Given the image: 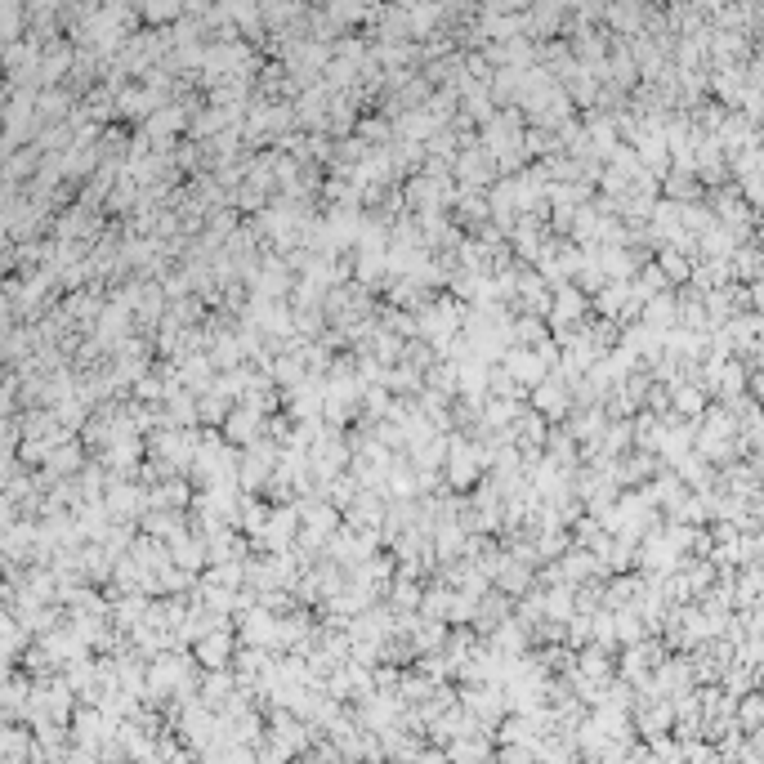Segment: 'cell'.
I'll use <instances>...</instances> for the list:
<instances>
[{
    "label": "cell",
    "mask_w": 764,
    "mask_h": 764,
    "mask_svg": "<svg viewBox=\"0 0 764 764\" xmlns=\"http://www.w3.org/2000/svg\"><path fill=\"white\" fill-rule=\"evenodd\" d=\"M416 318V340H429L434 353L447 345L452 336H461V322H465V309L456 300H443V295H429L425 304L412 313Z\"/></svg>",
    "instance_id": "obj_1"
},
{
    "label": "cell",
    "mask_w": 764,
    "mask_h": 764,
    "mask_svg": "<svg viewBox=\"0 0 764 764\" xmlns=\"http://www.w3.org/2000/svg\"><path fill=\"white\" fill-rule=\"evenodd\" d=\"M483 470H487V452H483V447L470 443V438H461V434H447V456H443L447 487L470 492V487L483 479Z\"/></svg>",
    "instance_id": "obj_2"
},
{
    "label": "cell",
    "mask_w": 764,
    "mask_h": 764,
    "mask_svg": "<svg viewBox=\"0 0 764 764\" xmlns=\"http://www.w3.org/2000/svg\"><path fill=\"white\" fill-rule=\"evenodd\" d=\"M237 639L251 648H273L278 644V613H269L260 604L237 608Z\"/></svg>",
    "instance_id": "obj_3"
},
{
    "label": "cell",
    "mask_w": 764,
    "mask_h": 764,
    "mask_svg": "<svg viewBox=\"0 0 764 764\" xmlns=\"http://www.w3.org/2000/svg\"><path fill=\"white\" fill-rule=\"evenodd\" d=\"M532 412H541L550 425H559V420L572 412V394H568L559 371H550V376H541L537 385H532Z\"/></svg>",
    "instance_id": "obj_4"
},
{
    "label": "cell",
    "mask_w": 764,
    "mask_h": 764,
    "mask_svg": "<svg viewBox=\"0 0 764 764\" xmlns=\"http://www.w3.org/2000/svg\"><path fill=\"white\" fill-rule=\"evenodd\" d=\"M295 537H300V514H295V505H282V510H269V519H264L255 546H264L269 555H278V550L295 546Z\"/></svg>",
    "instance_id": "obj_5"
},
{
    "label": "cell",
    "mask_w": 764,
    "mask_h": 764,
    "mask_svg": "<svg viewBox=\"0 0 764 764\" xmlns=\"http://www.w3.org/2000/svg\"><path fill=\"white\" fill-rule=\"evenodd\" d=\"M630 724H635L644 738H666L675 724V711H671V697H653L648 693L644 702L635 706V715H630Z\"/></svg>",
    "instance_id": "obj_6"
},
{
    "label": "cell",
    "mask_w": 764,
    "mask_h": 764,
    "mask_svg": "<svg viewBox=\"0 0 764 764\" xmlns=\"http://www.w3.org/2000/svg\"><path fill=\"white\" fill-rule=\"evenodd\" d=\"M501 367L510 371L519 389H532L541 376H550V367L537 358V349H528V345H510V349H505L501 353Z\"/></svg>",
    "instance_id": "obj_7"
},
{
    "label": "cell",
    "mask_w": 764,
    "mask_h": 764,
    "mask_svg": "<svg viewBox=\"0 0 764 764\" xmlns=\"http://www.w3.org/2000/svg\"><path fill=\"white\" fill-rule=\"evenodd\" d=\"M532 581H537L532 563L514 559L510 550H505V559L496 563V572H492V586L501 590V595H510V599H523V595H528V590H532Z\"/></svg>",
    "instance_id": "obj_8"
},
{
    "label": "cell",
    "mask_w": 764,
    "mask_h": 764,
    "mask_svg": "<svg viewBox=\"0 0 764 764\" xmlns=\"http://www.w3.org/2000/svg\"><path fill=\"white\" fill-rule=\"evenodd\" d=\"M193 648H197V662H202L206 671H215V666H233L237 639H233V630L228 626H215V630H206V635H197Z\"/></svg>",
    "instance_id": "obj_9"
},
{
    "label": "cell",
    "mask_w": 764,
    "mask_h": 764,
    "mask_svg": "<svg viewBox=\"0 0 764 764\" xmlns=\"http://www.w3.org/2000/svg\"><path fill=\"white\" fill-rule=\"evenodd\" d=\"M456 702H461L479 724L501 720V711H505V693H501V684H479V689H465L461 697H456ZM483 733H487V729H483Z\"/></svg>",
    "instance_id": "obj_10"
},
{
    "label": "cell",
    "mask_w": 764,
    "mask_h": 764,
    "mask_svg": "<svg viewBox=\"0 0 764 764\" xmlns=\"http://www.w3.org/2000/svg\"><path fill=\"white\" fill-rule=\"evenodd\" d=\"M452 175L461 179V188H483V184H492L496 161H492V152L487 148H470V152H461V157L452 161Z\"/></svg>",
    "instance_id": "obj_11"
},
{
    "label": "cell",
    "mask_w": 764,
    "mask_h": 764,
    "mask_svg": "<svg viewBox=\"0 0 764 764\" xmlns=\"http://www.w3.org/2000/svg\"><path fill=\"white\" fill-rule=\"evenodd\" d=\"M260 434H264V412H255L251 403L228 407V416H224V438L228 443L246 447V443H255Z\"/></svg>",
    "instance_id": "obj_12"
},
{
    "label": "cell",
    "mask_w": 764,
    "mask_h": 764,
    "mask_svg": "<svg viewBox=\"0 0 764 764\" xmlns=\"http://www.w3.org/2000/svg\"><path fill=\"white\" fill-rule=\"evenodd\" d=\"M170 559H175V568H184V572H197V568H206V537L202 532H175L170 537Z\"/></svg>",
    "instance_id": "obj_13"
},
{
    "label": "cell",
    "mask_w": 764,
    "mask_h": 764,
    "mask_svg": "<svg viewBox=\"0 0 764 764\" xmlns=\"http://www.w3.org/2000/svg\"><path fill=\"white\" fill-rule=\"evenodd\" d=\"M487 648L501 653V657H519L523 648H528V630H523L519 617H505V622H496L487 630Z\"/></svg>",
    "instance_id": "obj_14"
},
{
    "label": "cell",
    "mask_w": 764,
    "mask_h": 764,
    "mask_svg": "<svg viewBox=\"0 0 764 764\" xmlns=\"http://www.w3.org/2000/svg\"><path fill=\"white\" fill-rule=\"evenodd\" d=\"M666 394H671V412L675 416H684V420H697L706 412V389L702 385H693V380H675V385H666Z\"/></svg>",
    "instance_id": "obj_15"
},
{
    "label": "cell",
    "mask_w": 764,
    "mask_h": 764,
    "mask_svg": "<svg viewBox=\"0 0 764 764\" xmlns=\"http://www.w3.org/2000/svg\"><path fill=\"white\" fill-rule=\"evenodd\" d=\"M639 322H644V327H653V331L675 327V295H666V291L648 295V300L639 304Z\"/></svg>",
    "instance_id": "obj_16"
},
{
    "label": "cell",
    "mask_w": 764,
    "mask_h": 764,
    "mask_svg": "<svg viewBox=\"0 0 764 764\" xmlns=\"http://www.w3.org/2000/svg\"><path fill=\"white\" fill-rule=\"evenodd\" d=\"M657 269H662V278L671 286H684L693 273V260L684 251H675V246H662V251H657Z\"/></svg>",
    "instance_id": "obj_17"
},
{
    "label": "cell",
    "mask_w": 764,
    "mask_h": 764,
    "mask_svg": "<svg viewBox=\"0 0 764 764\" xmlns=\"http://www.w3.org/2000/svg\"><path fill=\"white\" fill-rule=\"evenodd\" d=\"M662 188H666V197H671V202H693L697 197V175L689 166H671L662 175Z\"/></svg>",
    "instance_id": "obj_18"
},
{
    "label": "cell",
    "mask_w": 764,
    "mask_h": 764,
    "mask_svg": "<svg viewBox=\"0 0 764 764\" xmlns=\"http://www.w3.org/2000/svg\"><path fill=\"white\" fill-rule=\"evenodd\" d=\"M228 416V398L215 394V389H202L197 394V420H206V425H224Z\"/></svg>",
    "instance_id": "obj_19"
},
{
    "label": "cell",
    "mask_w": 764,
    "mask_h": 764,
    "mask_svg": "<svg viewBox=\"0 0 764 764\" xmlns=\"http://www.w3.org/2000/svg\"><path fill=\"white\" fill-rule=\"evenodd\" d=\"M635 590H639L635 577H617L608 590H599V604H604V608H626L630 599H635Z\"/></svg>",
    "instance_id": "obj_20"
},
{
    "label": "cell",
    "mask_w": 764,
    "mask_h": 764,
    "mask_svg": "<svg viewBox=\"0 0 764 764\" xmlns=\"http://www.w3.org/2000/svg\"><path fill=\"white\" fill-rule=\"evenodd\" d=\"M487 394L492 398H519L523 389L514 385V376L505 367H492V362H487Z\"/></svg>",
    "instance_id": "obj_21"
},
{
    "label": "cell",
    "mask_w": 764,
    "mask_h": 764,
    "mask_svg": "<svg viewBox=\"0 0 764 764\" xmlns=\"http://www.w3.org/2000/svg\"><path fill=\"white\" fill-rule=\"evenodd\" d=\"M188 501H193V492H188L184 479H170L161 492H152V505H170V510H184Z\"/></svg>",
    "instance_id": "obj_22"
},
{
    "label": "cell",
    "mask_w": 764,
    "mask_h": 764,
    "mask_svg": "<svg viewBox=\"0 0 764 764\" xmlns=\"http://www.w3.org/2000/svg\"><path fill=\"white\" fill-rule=\"evenodd\" d=\"M447 756H456V760H483V756H496V751H492V742L470 738V742H452V747H447Z\"/></svg>",
    "instance_id": "obj_23"
},
{
    "label": "cell",
    "mask_w": 764,
    "mask_h": 764,
    "mask_svg": "<svg viewBox=\"0 0 764 764\" xmlns=\"http://www.w3.org/2000/svg\"><path fill=\"white\" fill-rule=\"evenodd\" d=\"M112 510L135 514V510H143V496L135 492V487H117V492H112Z\"/></svg>",
    "instance_id": "obj_24"
},
{
    "label": "cell",
    "mask_w": 764,
    "mask_h": 764,
    "mask_svg": "<svg viewBox=\"0 0 764 764\" xmlns=\"http://www.w3.org/2000/svg\"><path fill=\"white\" fill-rule=\"evenodd\" d=\"M385 135H389V130L380 126V121H367V126H362V139H385Z\"/></svg>",
    "instance_id": "obj_25"
}]
</instances>
